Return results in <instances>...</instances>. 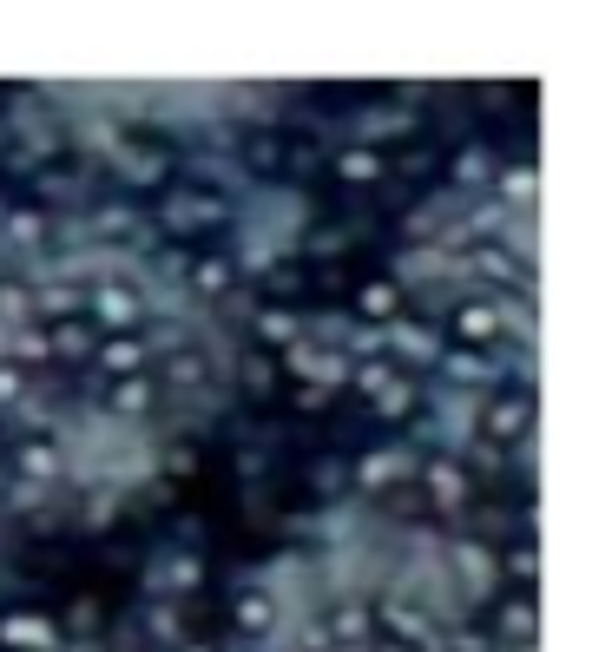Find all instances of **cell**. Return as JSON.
Returning <instances> with one entry per match:
<instances>
[{"instance_id": "obj_1", "label": "cell", "mask_w": 612, "mask_h": 652, "mask_svg": "<svg viewBox=\"0 0 612 652\" xmlns=\"http://www.w3.org/2000/svg\"><path fill=\"white\" fill-rule=\"evenodd\" d=\"M79 317H99L106 330L126 336L132 323H139V297H132L126 284H99V290H86V297H79Z\"/></svg>"}, {"instance_id": "obj_2", "label": "cell", "mask_w": 612, "mask_h": 652, "mask_svg": "<svg viewBox=\"0 0 612 652\" xmlns=\"http://www.w3.org/2000/svg\"><path fill=\"white\" fill-rule=\"evenodd\" d=\"M0 646H14V652H60V626H53L47 613H7V620H0Z\"/></svg>"}, {"instance_id": "obj_3", "label": "cell", "mask_w": 612, "mask_h": 652, "mask_svg": "<svg viewBox=\"0 0 612 652\" xmlns=\"http://www.w3.org/2000/svg\"><path fill=\"white\" fill-rule=\"evenodd\" d=\"M455 336L481 356V343L501 336V310H494V303H461V310H455Z\"/></svg>"}, {"instance_id": "obj_4", "label": "cell", "mask_w": 612, "mask_h": 652, "mask_svg": "<svg viewBox=\"0 0 612 652\" xmlns=\"http://www.w3.org/2000/svg\"><path fill=\"white\" fill-rule=\"evenodd\" d=\"M356 310L376 323V330H389V323H402V290H395V284H369L356 297Z\"/></svg>"}, {"instance_id": "obj_5", "label": "cell", "mask_w": 612, "mask_h": 652, "mask_svg": "<svg viewBox=\"0 0 612 652\" xmlns=\"http://www.w3.org/2000/svg\"><path fill=\"white\" fill-rule=\"evenodd\" d=\"M99 363L112 369V376H139L145 369V343H132V336H106V343H99Z\"/></svg>"}, {"instance_id": "obj_6", "label": "cell", "mask_w": 612, "mask_h": 652, "mask_svg": "<svg viewBox=\"0 0 612 652\" xmlns=\"http://www.w3.org/2000/svg\"><path fill=\"white\" fill-rule=\"evenodd\" d=\"M422 481H428V494H435L441 508H455L461 494H468V475H461L455 462H422Z\"/></svg>"}, {"instance_id": "obj_7", "label": "cell", "mask_w": 612, "mask_h": 652, "mask_svg": "<svg viewBox=\"0 0 612 652\" xmlns=\"http://www.w3.org/2000/svg\"><path fill=\"white\" fill-rule=\"evenodd\" d=\"M257 330L270 336V343H283V350H290V343H297V310H283V303H270V310H257Z\"/></svg>"}, {"instance_id": "obj_8", "label": "cell", "mask_w": 612, "mask_h": 652, "mask_svg": "<svg viewBox=\"0 0 612 652\" xmlns=\"http://www.w3.org/2000/svg\"><path fill=\"white\" fill-rule=\"evenodd\" d=\"M356 475H362V488H389L395 475H408V462H402V455H362Z\"/></svg>"}, {"instance_id": "obj_9", "label": "cell", "mask_w": 612, "mask_h": 652, "mask_svg": "<svg viewBox=\"0 0 612 652\" xmlns=\"http://www.w3.org/2000/svg\"><path fill=\"white\" fill-rule=\"evenodd\" d=\"M336 172L356 178V185H369V178L382 172V152H376V145H356V152H343V159H336Z\"/></svg>"}, {"instance_id": "obj_10", "label": "cell", "mask_w": 612, "mask_h": 652, "mask_svg": "<svg viewBox=\"0 0 612 652\" xmlns=\"http://www.w3.org/2000/svg\"><path fill=\"white\" fill-rule=\"evenodd\" d=\"M191 284H198L204 297H218V290L231 284V264H224V257H198V264H191Z\"/></svg>"}, {"instance_id": "obj_11", "label": "cell", "mask_w": 612, "mask_h": 652, "mask_svg": "<svg viewBox=\"0 0 612 652\" xmlns=\"http://www.w3.org/2000/svg\"><path fill=\"white\" fill-rule=\"evenodd\" d=\"M237 626H244V633H264V626H270V606L257 600V593H251V600H237Z\"/></svg>"}, {"instance_id": "obj_12", "label": "cell", "mask_w": 612, "mask_h": 652, "mask_svg": "<svg viewBox=\"0 0 612 652\" xmlns=\"http://www.w3.org/2000/svg\"><path fill=\"white\" fill-rule=\"evenodd\" d=\"M158 587H165V593H185V587H198V567H172V573H158Z\"/></svg>"}, {"instance_id": "obj_13", "label": "cell", "mask_w": 612, "mask_h": 652, "mask_svg": "<svg viewBox=\"0 0 612 652\" xmlns=\"http://www.w3.org/2000/svg\"><path fill=\"white\" fill-rule=\"evenodd\" d=\"M0 402H20V369H0Z\"/></svg>"}]
</instances>
